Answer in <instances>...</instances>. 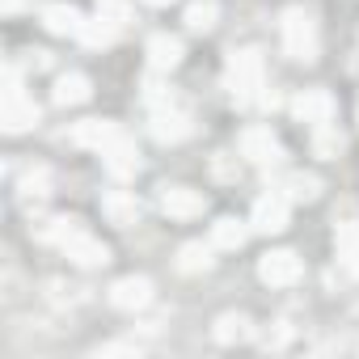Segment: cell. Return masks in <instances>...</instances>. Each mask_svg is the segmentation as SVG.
Instances as JSON below:
<instances>
[{"instance_id": "6da1fadb", "label": "cell", "mask_w": 359, "mask_h": 359, "mask_svg": "<svg viewBox=\"0 0 359 359\" xmlns=\"http://www.w3.org/2000/svg\"><path fill=\"white\" fill-rule=\"evenodd\" d=\"M262 51H233L229 60V89H233V102L237 106H250V102H262Z\"/></svg>"}, {"instance_id": "7a4b0ae2", "label": "cell", "mask_w": 359, "mask_h": 359, "mask_svg": "<svg viewBox=\"0 0 359 359\" xmlns=\"http://www.w3.org/2000/svg\"><path fill=\"white\" fill-rule=\"evenodd\" d=\"M283 51L300 64L317 60V22L309 9H287L283 13Z\"/></svg>"}, {"instance_id": "3957f363", "label": "cell", "mask_w": 359, "mask_h": 359, "mask_svg": "<svg viewBox=\"0 0 359 359\" xmlns=\"http://www.w3.org/2000/svg\"><path fill=\"white\" fill-rule=\"evenodd\" d=\"M300 275H304V262L292 250H271L258 262V279L271 287H292V283H300Z\"/></svg>"}, {"instance_id": "277c9868", "label": "cell", "mask_w": 359, "mask_h": 359, "mask_svg": "<svg viewBox=\"0 0 359 359\" xmlns=\"http://www.w3.org/2000/svg\"><path fill=\"white\" fill-rule=\"evenodd\" d=\"M72 140L76 144H85V148H97L102 156L110 152V148H118V144H127L131 135L118 127V123H110V118H89V123H76V131H72Z\"/></svg>"}, {"instance_id": "5b68a950", "label": "cell", "mask_w": 359, "mask_h": 359, "mask_svg": "<svg viewBox=\"0 0 359 359\" xmlns=\"http://www.w3.org/2000/svg\"><path fill=\"white\" fill-rule=\"evenodd\" d=\"M241 156L254 161V165H275L283 156V148H279L271 127H245L241 131Z\"/></svg>"}, {"instance_id": "8992f818", "label": "cell", "mask_w": 359, "mask_h": 359, "mask_svg": "<svg viewBox=\"0 0 359 359\" xmlns=\"http://www.w3.org/2000/svg\"><path fill=\"white\" fill-rule=\"evenodd\" d=\"M334 97L325 93V89H304L296 102H292V114L300 118V123H309V127H325L330 118H334Z\"/></svg>"}, {"instance_id": "52a82bcc", "label": "cell", "mask_w": 359, "mask_h": 359, "mask_svg": "<svg viewBox=\"0 0 359 359\" xmlns=\"http://www.w3.org/2000/svg\"><path fill=\"white\" fill-rule=\"evenodd\" d=\"M203 208H208V199H203L199 191H191V187H165V191H161V212H165V216L195 220V216H203Z\"/></svg>"}, {"instance_id": "ba28073f", "label": "cell", "mask_w": 359, "mask_h": 359, "mask_svg": "<svg viewBox=\"0 0 359 359\" xmlns=\"http://www.w3.org/2000/svg\"><path fill=\"white\" fill-rule=\"evenodd\" d=\"M254 229L258 233H283L287 229V195L271 191L254 203Z\"/></svg>"}, {"instance_id": "9c48e42d", "label": "cell", "mask_w": 359, "mask_h": 359, "mask_svg": "<svg viewBox=\"0 0 359 359\" xmlns=\"http://www.w3.org/2000/svg\"><path fill=\"white\" fill-rule=\"evenodd\" d=\"M60 250H64V254H68L76 266H106V262H110V250H106L97 237H89L85 229H81V233H72V237H68Z\"/></svg>"}, {"instance_id": "30bf717a", "label": "cell", "mask_w": 359, "mask_h": 359, "mask_svg": "<svg viewBox=\"0 0 359 359\" xmlns=\"http://www.w3.org/2000/svg\"><path fill=\"white\" fill-rule=\"evenodd\" d=\"M148 300H152V283H148L144 275L118 279V283L110 287V304H114V309H127V313H135V309H144Z\"/></svg>"}, {"instance_id": "8fae6325", "label": "cell", "mask_w": 359, "mask_h": 359, "mask_svg": "<svg viewBox=\"0 0 359 359\" xmlns=\"http://www.w3.org/2000/svg\"><path fill=\"white\" fill-rule=\"evenodd\" d=\"M187 131H191V118L177 110L173 102H169V106H161V110L152 114V135H156L161 144H177Z\"/></svg>"}, {"instance_id": "7c38bea8", "label": "cell", "mask_w": 359, "mask_h": 359, "mask_svg": "<svg viewBox=\"0 0 359 359\" xmlns=\"http://www.w3.org/2000/svg\"><path fill=\"white\" fill-rule=\"evenodd\" d=\"M0 123H5V131H26V127H34L39 123V106L34 102H26L22 93H5V110H0Z\"/></svg>"}, {"instance_id": "4fadbf2b", "label": "cell", "mask_w": 359, "mask_h": 359, "mask_svg": "<svg viewBox=\"0 0 359 359\" xmlns=\"http://www.w3.org/2000/svg\"><path fill=\"white\" fill-rule=\"evenodd\" d=\"M102 212H106V220L118 224V229H127V224L140 220V203H135V195H127V191H110V195H102Z\"/></svg>"}, {"instance_id": "5bb4252c", "label": "cell", "mask_w": 359, "mask_h": 359, "mask_svg": "<svg viewBox=\"0 0 359 359\" xmlns=\"http://www.w3.org/2000/svg\"><path fill=\"white\" fill-rule=\"evenodd\" d=\"M43 26L51 30V34H81V13L72 9V5H64V0H55V5H47L43 9Z\"/></svg>"}, {"instance_id": "9a60e30c", "label": "cell", "mask_w": 359, "mask_h": 359, "mask_svg": "<svg viewBox=\"0 0 359 359\" xmlns=\"http://www.w3.org/2000/svg\"><path fill=\"white\" fill-rule=\"evenodd\" d=\"M334 245H338V258H342V266L359 275V224H355V220L338 224V233H334Z\"/></svg>"}, {"instance_id": "2e32d148", "label": "cell", "mask_w": 359, "mask_h": 359, "mask_svg": "<svg viewBox=\"0 0 359 359\" xmlns=\"http://www.w3.org/2000/svg\"><path fill=\"white\" fill-rule=\"evenodd\" d=\"M177 60H182V43L173 34H156L148 43V64L152 68H177Z\"/></svg>"}, {"instance_id": "e0dca14e", "label": "cell", "mask_w": 359, "mask_h": 359, "mask_svg": "<svg viewBox=\"0 0 359 359\" xmlns=\"http://www.w3.org/2000/svg\"><path fill=\"white\" fill-rule=\"evenodd\" d=\"M55 102H60V106H81V102H89V76H81V72L60 76V81H55Z\"/></svg>"}, {"instance_id": "ac0fdd59", "label": "cell", "mask_w": 359, "mask_h": 359, "mask_svg": "<svg viewBox=\"0 0 359 359\" xmlns=\"http://www.w3.org/2000/svg\"><path fill=\"white\" fill-rule=\"evenodd\" d=\"M212 241H216L220 250H241V245H245V224L233 220V216H224V220L212 224Z\"/></svg>"}, {"instance_id": "d6986e66", "label": "cell", "mask_w": 359, "mask_h": 359, "mask_svg": "<svg viewBox=\"0 0 359 359\" xmlns=\"http://www.w3.org/2000/svg\"><path fill=\"white\" fill-rule=\"evenodd\" d=\"M106 165H110V173H118V177L135 173V169H140V152H135V144L127 140V144L110 148V152H106Z\"/></svg>"}, {"instance_id": "ffe728a7", "label": "cell", "mask_w": 359, "mask_h": 359, "mask_svg": "<svg viewBox=\"0 0 359 359\" xmlns=\"http://www.w3.org/2000/svg\"><path fill=\"white\" fill-rule=\"evenodd\" d=\"M342 148H346V140H342L338 127H330V123L317 127V135H313V152H317V156H338Z\"/></svg>"}, {"instance_id": "44dd1931", "label": "cell", "mask_w": 359, "mask_h": 359, "mask_svg": "<svg viewBox=\"0 0 359 359\" xmlns=\"http://www.w3.org/2000/svg\"><path fill=\"white\" fill-rule=\"evenodd\" d=\"M216 13H220V9H216V0H195V5L187 9V26L203 34V30L216 26Z\"/></svg>"}, {"instance_id": "7402d4cb", "label": "cell", "mask_w": 359, "mask_h": 359, "mask_svg": "<svg viewBox=\"0 0 359 359\" xmlns=\"http://www.w3.org/2000/svg\"><path fill=\"white\" fill-rule=\"evenodd\" d=\"M245 334H250V321H245L241 313H224V317L216 321V338H220V342H241Z\"/></svg>"}, {"instance_id": "603a6c76", "label": "cell", "mask_w": 359, "mask_h": 359, "mask_svg": "<svg viewBox=\"0 0 359 359\" xmlns=\"http://www.w3.org/2000/svg\"><path fill=\"white\" fill-rule=\"evenodd\" d=\"M283 187H287L292 199H317V191H321V182H317L313 173H287Z\"/></svg>"}, {"instance_id": "cb8c5ba5", "label": "cell", "mask_w": 359, "mask_h": 359, "mask_svg": "<svg viewBox=\"0 0 359 359\" xmlns=\"http://www.w3.org/2000/svg\"><path fill=\"white\" fill-rule=\"evenodd\" d=\"M177 266H182L187 275H195V271H208V266H212V254H208V245H199V241L182 245V258H177Z\"/></svg>"}, {"instance_id": "d4e9b609", "label": "cell", "mask_w": 359, "mask_h": 359, "mask_svg": "<svg viewBox=\"0 0 359 359\" xmlns=\"http://www.w3.org/2000/svg\"><path fill=\"white\" fill-rule=\"evenodd\" d=\"M97 18L110 22L114 30L131 22V0H97Z\"/></svg>"}, {"instance_id": "484cf974", "label": "cell", "mask_w": 359, "mask_h": 359, "mask_svg": "<svg viewBox=\"0 0 359 359\" xmlns=\"http://www.w3.org/2000/svg\"><path fill=\"white\" fill-rule=\"evenodd\" d=\"M81 39H85L89 47H110V43H114V26L102 22V18H97V22H85V26H81Z\"/></svg>"}, {"instance_id": "4316f807", "label": "cell", "mask_w": 359, "mask_h": 359, "mask_svg": "<svg viewBox=\"0 0 359 359\" xmlns=\"http://www.w3.org/2000/svg\"><path fill=\"white\" fill-rule=\"evenodd\" d=\"M47 187H51V173L47 169H30L26 182H22V195L26 199H39V195H47Z\"/></svg>"}, {"instance_id": "83f0119b", "label": "cell", "mask_w": 359, "mask_h": 359, "mask_svg": "<svg viewBox=\"0 0 359 359\" xmlns=\"http://www.w3.org/2000/svg\"><path fill=\"white\" fill-rule=\"evenodd\" d=\"M131 351H140L135 342H110V346H102L97 355H131Z\"/></svg>"}, {"instance_id": "f1b7e54d", "label": "cell", "mask_w": 359, "mask_h": 359, "mask_svg": "<svg viewBox=\"0 0 359 359\" xmlns=\"http://www.w3.org/2000/svg\"><path fill=\"white\" fill-rule=\"evenodd\" d=\"M30 0H5V13H18V9H26Z\"/></svg>"}, {"instance_id": "f546056e", "label": "cell", "mask_w": 359, "mask_h": 359, "mask_svg": "<svg viewBox=\"0 0 359 359\" xmlns=\"http://www.w3.org/2000/svg\"><path fill=\"white\" fill-rule=\"evenodd\" d=\"M148 5H169V0H148Z\"/></svg>"}]
</instances>
